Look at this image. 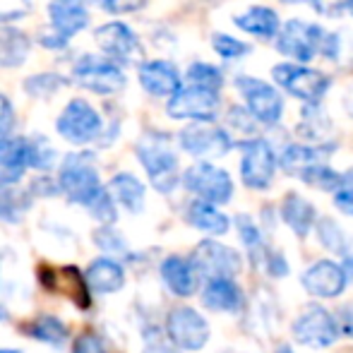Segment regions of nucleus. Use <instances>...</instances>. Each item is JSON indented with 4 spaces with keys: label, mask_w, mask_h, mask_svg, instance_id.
Instances as JSON below:
<instances>
[{
    "label": "nucleus",
    "mask_w": 353,
    "mask_h": 353,
    "mask_svg": "<svg viewBox=\"0 0 353 353\" xmlns=\"http://www.w3.org/2000/svg\"><path fill=\"white\" fill-rule=\"evenodd\" d=\"M72 353H108V349L97 332H82V334L74 339Z\"/></svg>",
    "instance_id": "nucleus-41"
},
{
    "label": "nucleus",
    "mask_w": 353,
    "mask_h": 353,
    "mask_svg": "<svg viewBox=\"0 0 353 353\" xmlns=\"http://www.w3.org/2000/svg\"><path fill=\"white\" fill-rule=\"evenodd\" d=\"M140 84L152 97H176L181 92V74L168 61H147L140 65Z\"/></svg>",
    "instance_id": "nucleus-18"
},
{
    "label": "nucleus",
    "mask_w": 353,
    "mask_h": 353,
    "mask_svg": "<svg viewBox=\"0 0 353 353\" xmlns=\"http://www.w3.org/2000/svg\"><path fill=\"white\" fill-rule=\"evenodd\" d=\"M65 84L68 79L61 77L58 72H39L34 77L24 79V92L34 99H48V97H56Z\"/></svg>",
    "instance_id": "nucleus-33"
},
{
    "label": "nucleus",
    "mask_w": 353,
    "mask_h": 353,
    "mask_svg": "<svg viewBox=\"0 0 353 353\" xmlns=\"http://www.w3.org/2000/svg\"><path fill=\"white\" fill-rule=\"evenodd\" d=\"M32 41L24 32L0 24V68H19L29 56Z\"/></svg>",
    "instance_id": "nucleus-26"
},
{
    "label": "nucleus",
    "mask_w": 353,
    "mask_h": 353,
    "mask_svg": "<svg viewBox=\"0 0 353 353\" xmlns=\"http://www.w3.org/2000/svg\"><path fill=\"white\" fill-rule=\"evenodd\" d=\"M84 279H87L89 291L99 293V296H108V293H118L125 286V270L113 257H99L87 267Z\"/></svg>",
    "instance_id": "nucleus-19"
},
{
    "label": "nucleus",
    "mask_w": 353,
    "mask_h": 353,
    "mask_svg": "<svg viewBox=\"0 0 353 353\" xmlns=\"http://www.w3.org/2000/svg\"><path fill=\"white\" fill-rule=\"evenodd\" d=\"M317 238H320L322 248H327L334 255H349V238H346L344 228L334 219L325 216L317 221Z\"/></svg>",
    "instance_id": "nucleus-31"
},
{
    "label": "nucleus",
    "mask_w": 353,
    "mask_h": 353,
    "mask_svg": "<svg viewBox=\"0 0 353 353\" xmlns=\"http://www.w3.org/2000/svg\"><path fill=\"white\" fill-rule=\"evenodd\" d=\"M178 142L192 157L212 159V157H223L231 149V140L223 130L212 125H188L185 130H181Z\"/></svg>",
    "instance_id": "nucleus-16"
},
{
    "label": "nucleus",
    "mask_w": 353,
    "mask_h": 353,
    "mask_svg": "<svg viewBox=\"0 0 353 353\" xmlns=\"http://www.w3.org/2000/svg\"><path fill=\"white\" fill-rule=\"evenodd\" d=\"M351 0H315V8L322 14H336L341 8H349Z\"/></svg>",
    "instance_id": "nucleus-47"
},
{
    "label": "nucleus",
    "mask_w": 353,
    "mask_h": 353,
    "mask_svg": "<svg viewBox=\"0 0 353 353\" xmlns=\"http://www.w3.org/2000/svg\"><path fill=\"white\" fill-rule=\"evenodd\" d=\"M281 216L286 221V226L296 233L298 238H305L307 233L312 231L315 226V207L305 200V197L296 195V192H288L283 197V205H281Z\"/></svg>",
    "instance_id": "nucleus-24"
},
{
    "label": "nucleus",
    "mask_w": 353,
    "mask_h": 353,
    "mask_svg": "<svg viewBox=\"0 0 353 353\" xmlns=\"http://www.w3.org/2000/svg\"><path fill=\"white\" fill-rule=\"evenodd\" d=\"M135 152L159 192H171L178 185V157L163 132H144Z\"/></svg>",
    "instance_id": "nucleus-1"
},
{
    "label": "nucleus",
    "mask_w": 353,
    "mask_h": 353,
    "mask_svg": "<svg viewBox=\"0 0 353 353\" xmlns=\"http://www.w3.org/2000/svg\"><path fill=\"white\" fill-rule=\"evenodd\" d=\"M17 125V113L5 94H0V137H10Z\"/></svg>",
    "instance_id": "nucleus-43"
},
{
    "label": "nucleus",
    "mask_w": 353,
    "mask_h": 353,
    "mask_svg": "<svg viewBox=\"0 0 353 353\" xmlns=\"http://www.w3.org/2000/svg\"><path fill=\"white\" fill-rule=\"evenodd\" d=\"M274 79L286 87L293 97L303 99V101H320L322 94L330 87V77L317 70H307V68H293V65H276L274 70Z\"/></svg>",
    "instance_id": "nucleus-12"
},
{
    "label": "nucleus",
    "mask_w": 353,
    "mask_h": 353,
    "mask_svg": "<svg viewBox=\"0 0 353 353\" xmlns=\"http://www.w3.org/2000/svg\"><path fill=\"white\" fill-rule=\"evenodd\" d=\"M185 219L192 228L210 233V236H223V233L228 231V226H231L226 214L219 212L214 205L202 202V200L190 202V207H188V212H185Z\"/></svg>",
    "instance_id": "nucleus-25"
},
{
    "label": "nucleus",
    "mask_w": 353,
    "mask_h": 353,
    "mask_svg": "<svg viewBox=\"0 0 353 353\" xmlns=\"http://www.w3.org/2000/svg\"><path fill=\"white\" fill-rule=\"evenodd\" d=\"M24 334L32 336L37 341H43V344L51 346H63L70 336L65 322L56 315H39L37 320H32L27 327H24Z\"/></svg>",
    "instance_id": "nucleus-28"
},
{
    "label": "nucleus",
    "mask_w": 353,
    "mask_h": 353,
    "mask_svg": "<svg viewBox=\"0 0 353 353\" xmlns=\"http://www.w3.org/2000/svg\"><path fill=\"white\" fill-rule=\"evenodd\" d=\"M219 108V94L207 89L188 87L176 97L168 99V116L171 118H192V121H212Z\"/></svg>",
    "instance_id": "nucleus-14"
},
{
    "label": "nucleus",
    "mask_w": 353,
    "mask_h": 353,
    "mask_svg": "<svg viewBox=\"0 0 353 353\" xmlns=\"http://www.w3.org/2000/svg\"><path fill=\"white\" fill-rule=\"evenodd\" d=\"M276 353H293L291 349H288V346H281V349L279 351H276Z\"/></svg>",
    "instance_id": "nucleus-51"
},
{
    "label": "nucleus",
    "mask_w": 353,
    "mask_h": 353,
    "mask_svg": "<svg viewBox=\"0 0 353 353\" xmlns=\"http://www.w3.org/2000/svg\"><path fill=\"white\" fill-rule=\"evenodd\" d=\"M202 303L214 312H238L243 307V291L233 279H210L202 291Z\"/></svg>",
    "instance_id": "nucleus-22"
},
{
    "label": "nucleus",
    "mask_w": 353,
    "mask_h": 353,
    "mask_svg": "<svg viewBox=\"0 0 353 353\" xmlns=\"http://www.w3.org/2000/svg\"><path fill=\"white\" fill-rule=\"evenodd\" d=\"M274 152L265 140H252L245 144V154H243L241 161V176L248 188H255V190L270 188L272 178H274Z\"/></svg>",
    "instance_id": "nucleus-13"
},
{
    "label": "nucleus",
    "mask_w": 353,
    "mask_h": 353,
    "mask_svg": "<svg viewBox=\"0 0 353 353\" xmlns=\"http://www.w3.org/2000/svg\"><path fill=\"white\" fill-rule=\"evenodd\" d=\"M183 183L190 192H195L202 202L210 205H226L233 197V181L223 168H216L212 163L202 161L185 171Z\"/></svg>",
    "instance_id": "nucleus-7"
},
{
    "label": "nucleus",
    "mask_w": 353,
    "mask_h": 353,
    "mask_svg": "<svg viewBox=\"0 0 353 353\" xmlns=\"http://www.w3.org/2000/svg\"><path fill=\"white\" fill-rule=\"evenodd\" d=\"M349 10H351V12H353V0H351V3H349Z\"/></svg>",
    "instance_id": "nucleus-54"
},
{
    "label": "nucleus",
    "mask_w": 353,
    "mask_h": 353,
    "mask_svg": "<svg viewBox=\"0 0 353 353\" xmlns=\"http://www.w3.org/2000/svg\"><path fill=\"white\" fill-rule=\"evenodd\" d=\"M339 332L344 336H351L353 339V303H349L346 307H341V312H339Z\"/></svg>",
    "instance_id": "nucleus-46"
},
{
    "label": "nucleus",
    "mask_w": 353,
    "mask_h": 353,
    "mask_svg": "<svg viewBox=\"0 0 353 353\" xmlns=\"http://www.w3.org/2000/svg\"><path fill=\"white\" fill-rule=\"evenodd\" d=\"M87 212L92 214V219L101 221V226H111V223H116L118 210H116V200L111 197L108 188L92 202V207H87Z\"/></svg>",
    "instance_id": "nucleus-36"
},
{
    "label": "nucleus",
    "mask_w": 353,
    "mask_h": 353,
    "mask_svg": "<svg viewBox=\"0 0 353 353\" xmlns=\"http://www.w3.org/2000/svg\"><path fill=\"white\" fill-rule=\"evenodd\" d=\"M29 10H32L29 0H0V24L27 17Z\"/></svg>",
    "instance_id": "nucleus-40"
},
{
    "label": "nucleus",
    "mask_w": 353,
    "mask_h": 353,
    "mask_svg": "<svg viewBox=\"0 0 353 353\" xmlns=\"http://www.w3.org/2000/svg\"><path fill=\"white\" fill-rule=\"evenodd\" d=\"M286 3H291V0H286ZM293 3H301V0H293ZM310 3H315V0H310Z\"/></svg>",
    "instance_id": "nucleus-53"
},
{
    "label": "nucleus",
    "mask_w": 353,
    "mask_h": 353,
    "mask_svg": "<svg viewBox=\"0 0 353 353\" xmlns=\"http://www.w3.org/2000/svg\"><path fill=\"white\" fill-rule=\"evenodd\" d=\"M51 3H79V0H51Z\"/></svg>",
    "instance_id": "nucleus-50"
},
{
    "label": "nucleus",
    "mask_w": 353,
    "mask_h": 353,
    "mask_svg": "<svg viewBox=\"0 0 353 353\" xmlns=\"http://www.w3.org/2000/svg\"><path fill=\"white\" fill-rule=\"evenodd\" d=\"M197 276L200 274H197L192 260H185L181 255H168L161 262V279L173 296H181V298L192 296L197 288Z\"/></svg>",
    "instance_id": "nucleus-20"
},
{
    "label": "nucleus",
    "mask_w": 353,
    "mask_h": 353,
    "mask_svg": "<svg viewBox=\"0 0 353 353\" xmlns=\"http://www.w3.org/2000/svg\"><path fill=\"white\" fill-rule=\"evenodd\" d=\"M332 147H301V144H293L283 152L281 157V166L286 168L288 173H298L301 176L303 171L312 166H320L327 157H330Z\"/></svg>",
    "instance_id": "nucleus-29"
},
{
    "label": "nucleus",
    "mask_w": 353,
    "mask_h": 353,
    "mask_svg": "<svg viewBox=\"0 0 353 353\" xmlns=\"http://www.w3.org/2000/svg\"><path fill=\"white\" fill-rule=\"evenodd\" d=\"M188 82H190V87L207 89V92L219 94V89H221V84H223V77L214 65L195 63V65H190V70H188Z\"/></svg>",
    "instance_id": "nucleus-35"
},
{
    "label": "nucleus",
    "mask_w": 353,
    "mask_h": 353,
    "mask_svg": "<svg viewBox=\"0 0 353 353\" xmlns=\"http://www.w3.org/2000/svg\"><path fill=\"white\" fill-rule=\"evenodd\" d=\"M94 41L101 48V53L108 61L118 63V65H130L137 63L142 56V46L137 41L135 32L123 22H108L94 32Z\"/></svg>",
    "instance_id": "nucleus-8"
},
{
    "label": "nucleus",
    "mask_w": 353,
    "mask_h": 353,
    "mask_svg": "<svg viewBox=\"0 0 353 353\" xmlns=\"http://www.w3.org/2000/svg\"><path fill=\"white\" fill-rule=\"evenodd\" d=\"M58 188L74 205H82L84 210L92 207V202L101 195L106 188L101 185V178L94 166L89 154H70L63 159L58 171Z\"/></svg>",
    "instance_id": "nucleus-2"
},
{
    "label": "nucleus",
    "mask_w": 353,
    "mask_h": 353,
    "mask_svg": "<svg viewBox=\"0 0 353 353\" xmlns=\"http://www.w3.org/2000/svg\"><path fill=\"white\" fill-rule=\"evenodd\" d=\"M0 353H22V351H17V349H0Z\"/></svg>",
    "instance_id": "nucleus-49"
},
{
    "label": "nucleus",
    "mask_w": 353,
    "mask_h": 353,
    "mask_svg": "<svg viewBox=\"0 0 353 353\" xmlns=\"http://www.w3.org/2000/svg\"><path fill=\"white\" fill-rule=\"evenodd\" d=\"M58 135L70 144H89L103 132V121L99 111L84 99H72L56 121Z\"/></svg>",
    "instance_id": "nucleus-4"
},
{
    "label": "nucleus",
    "mask_w": 353,
    "mask_h": 353,
    "mask_svg": "<svg viewBox=\"0 0 353 353\" xmlns=\"http://www.w3.org/2000/svg\"><path fill=\"white\" fill-rule=\"evenodd\" d=\"M3 320H5V310L0 307V322H3Z\"/></svg>",
    "instance_id": "nucleus-52"
},
{
    "label": "nucleus",
    "mask_w": 353,
    "mask_h": 353,
    "mask_svg": "<svg viewBox=\"0 0 353 353\" xmlns=\"http://www.w3.org/2000/svg\"><path fill=\"white\" fill-rule=\"evenodd\" d=\"M27 168H32V137H0V181L17 185Z\"/></svg>",
    "instance_id": "nucleus-17"
},
{
    "label": "nucleus",
    "mask_w": 353,
    "mask_h": 353,
    "mask_svg": "<svg viewBox=\"0 0 353 353\" xmlns=\"http://www.w3.org/2000/svg\"><path fill=\"white\" fill-rule=\"evenodd\" d=\"M108 192L116 200V205H121L123 210L130 214H140L144 210V197L147 190L132 173H116L108 183Z\"/></svg>",
    "instance_id": "nucleus-23"
},
{
    "label": "nucleus",
    "mask_w": 353,
    "mask_h": 353,
    "mask_svg": "<svg viewBox=\"0 0 353 353\" xmlns=\"http://www.w3.org/2000/svg\"><path fill=\"white\" fill-rule=\"evenodd\" d=\"M32 207V192L17 188L14 183L0 181V221L19 223Z\"/></svg>",
    "instance_id": "nucleus-27"
},
{
    "label": "nucleus",
    "mask_w": 353,
    "mask_h": 353,
    "mask_svg": "<svg viewBox=\"0 0 353 353\" xmlns=\"http://www.w3.org/2000/svg\"><path fill=\"white\" fill-rule=\"evenodd\" d=\"M212 46H214V51L223 58H238L248 53V43L238 41V39L228 37V34H214Z\"/></svg>",
    "instance_id": "nucleus-38"
},
{
    "label": "nucleus",
    "mask_w": 353,
    "mask_h": 353,
    "mask_svg": "<svg viewBox=\"0 0 353 353\" xmlns=\"http://www.w3.org/2000/svg\"><path fill=\"white\" fill-rule=\"evenodd\" d=\"M210 322L195 307H173L166 315V336L181 351H200L210 341Z\"/></svg>",
    "instance_id": "nucleus-5"
},
{
    "label": "nucleus",
    "mask_w": 353,
    "mask_h": 353,
    "mask_svg": "<svg viewBox=\"0 0 353 353\" xmlns=\"http://www.w3.org/2000/svg\"><path fill=\"white\" fill-rule=\"evenodd\" d=\"M301 178L307 183V185L320 188V190H330V192H336L341 188V183H344V176H341V173H336V171H332V168H327L325 163L303 171Z\"/></svg>",
    "instance_id": "nucleus-34"
},
{
    "label": "nucleus",
    "mask_w": 353,
    "mask_h": 353,
    "mask_svg": "<svg viewBox=\"0 0 353 353\" xmlns=\"http://www.w3.org/2000/svg\"><path fill=\"white\" fill-rule=\"evenodd\" d=\"M291 334L293 341H298L301 346H307V349H330L341 332L336 317H332L325 307L312 305L305 307L296 317V322L291 327Z\"/></svg>",
    "instance_id": "nucleus-6"
},
{
    "label": "nucleus",
    "mask_w": 353,
    "mask_h": 353,
    "mask_svg": "<svg viewBox=\"0 0 353 353\" xmlns=\"http://www.w3.org/2000/svg\"><path fill=\"white\" fill-rule=\"evenodd\" d=\"M89 3L99 5L111 14H125V12H137L147 5V0H89Z\"/></svg>",
    "instance_id": "nucleus-42"
},
{
    "label": "nucleus",
    "mask_w": 353,
    "mask_h": 353,
    "mask_svg": "<svg viewBox=\"0 0 353 353\" xmlns=\"http://www.w3.org/2000/svg\"><path fill=\"white\" fill-rule=\"evenodd\" d=\"M236 226H238V233H241V241L245 243L248 250L252 252V262H255V265H265V257L270 255V250H267L265 241H262V233H260V228L255 226V221L248 219L245 214H241V216L236 219Z\"/></svg>",
    "instance_id": "nucleus-32"
},
{
    "label": "nucleus",
    "mask_w": 353,
    "mask_h": 353,
    "mask_svg": "<svg viewBox=\"0 0 353 353\" xmlns=\"http://www.w3.org/2000/svg\"><path fill=\"white\" fill-rule=\"evenodd\" d=\"M325 41V32L317 24H307L303 19H291L283 24V32L276 41V48L283 56H291L301 63H307L315 51L320 48V43Z\"/></svg>",
    "instance_id": "nucleus-10"
},
{
    "label": "nucleus",
    "mask_w": 353,
    "mask_h": 353,
    "mask_svg": "<svg viewBox=\"0 0 353 353\" xmlns=\"http://www.w3.org/2000/svg\"><path fill=\"white\" fill-rule=\"evenodd\" d=\"M334 205L344 214L353 216V171L344 173V183H341V188L334 192Z\"/></svg>",
    "instance_id": "nucleus-44"
},
{
    "label": "nucleus",
    "mask_w": 353,
    "mask_h": 353,
    "mask_svg": "<svg viewBox=\"0 0 353 353\" xmlns=\"http://www.w3.org/2000/svg\"><path fill=\"white\" fill-rule=\"evenodd\" d=\"M303 288L315 298H336L346 291L349 274H346L344 265L332 260H320L310 265L301 276Z\"/></svg>",
    "instance_id": "nucleus-11"
},
{
    "label": "nucleus",
    "mask_w": 353,
    "mask_h": 353,
    "mask_svg": "<svg viewBox=\"0 0 353 353\" xmlns=\"http://www.w3.org/2000/svg\"><path fill=\"white\" fill-rule=\"evenodd\" d=\"M94 243H97V245L101 248L103 252H111V255L125 250V241H123V236L118 231H113L111 226H101V228H99V231L94 233Z\"/></svg>",
    "instance_id": "nucleus-39"
},
{
    "label": "nucleus",
    "mask_w": 353,
    "mask_h": 353,
    "mask_svg": "<svg viewBox=\"0 0 353 353\" xmlns=\"http://www.w3.org/2000/svg\"><path fill=\"white\" fill-rule=\"evenodd\" d=\"M56 161V149L43 137H32V168L37 171H48Z\"/></svg>",
    "instance_id": "nucleus-37"
},
{
    "label": "nucleus",
    "mask_w": 353,
    "mask_h": 353,
    "mask_svg": "<svg viewBox=\"0 0 353 353\" xmlns=\"http://www.w3.org/2000/svg\"><path fill=\"white\" fill-rule=\"evenodd\" d=\"M233 22L238 24L241 29L250 34H260V37H272L279 27V19H276V12L270 8H252L250 12L241 14Z\"/></svg>",
    "instance_id": "nucleus-30"
},
{
    "label": "nucleus",
    "mask_w": 353,
    "mask_h": 353,
    "mask_svg": "<svg viewBox=\"0 0 353 353\" xmlns=\"http://www.w3.org/2000/svg\"><path fill=\"white\" fill-rule=\"evenodd\" d=\"M267 270V274L270 276H276V279H281V276L288 274V262L283 260L281 252H270V255L265 257V265H262Z\"/></svg>",
    "instance_id": "nucleus-45"
},
{
    "label": "nucleus",
    "mask_w": 353,
    "mask_h": 353,
    "mask_svg": "<svg viewBox=\"0 0 353 353\" xmlns=\"http://www.w3.org/2000/svg\"><path fill=\"white\" fill-rule=\"evenodd\" d=\"M238 89L245 97L248 106H250L252 116L260 118L262 123H276L281 118V97L274 92V87L265 84L262 79L255 77H238Z\"/></svg>",
    "instance_id": "nucleus-15"
},
{
    "label": "nucleus",
    "mask_w": 353,
    "mask_h": 353,
    "mask_svg": "<svg viewBox=\"0 0 353 353\" xmlns=\"http://www.w3.org/2000/svg\"><path fill=\"white\" fill-rule=\"evenodd\" d=\"M192 265H195L197 274H205L210 279H233L241 272L243 260L233 248L221 245L216 241H202L195 248Z\"/></svg>",
    "instance_id": "nucleus-9"
},
{
    "label": "nucleus",
    "mask_w": 353,
    "mask_h": 353,
    "mask_svg": "<svg viewBox=\"0 0 353 353\" xmlns=\"http://www.w3.org/2000/svg\"><path fill=\"white\" fill-rule=\"evenodd\" d=\"M72 79L79 87L89 89L94 94H118L125 87V74H123L121 65L108 61L106 56H82L72 65Z\"/></svg>",
    "instance_id": "nucleus-3"
},
{
    "label": "nucleus",
    "mask_w": 353,
    "mask_h": 353,
    "mask_svg": "<svg viewBox=\"0 0 353 353\" xmlns=\"http://www.w3.org/2000/svg\"><path fill=\"white\" fill-rule=\"evenodd\" d=\"M344 270H346V274H349L351 279H353V250L344 257Z\"/></svg>",
    "instance_id": "nucleus-48"
},
{
    "label": "nucleus",
    "mask_w": 353,
    "mask_h": 353,
    "mask_svg": "<svg viewBox=\"0 0 353 353\" xmlns=\"http://www.w3.org/2000/svg\"><path fill=\"white\" fill-rule=\"evenodd\" d=\"M48 19L58 37L70 41L89 24V12L82 3H51L48 5Z\"/></svg>",
    "instance_id": "nucleus-21"
}]
</instances>
